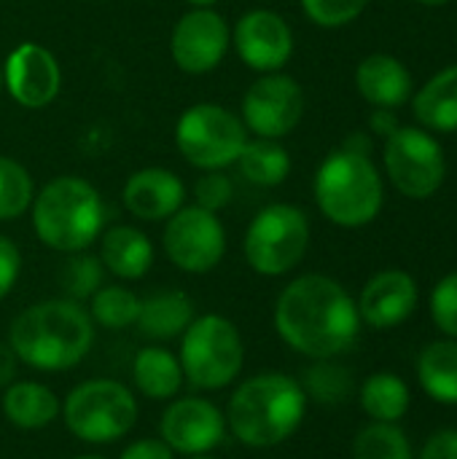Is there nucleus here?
Here are the masks:
<instances>
[{"label": "nucleus", "mask_w": 457, "mask_h": 459, "mask_svg": "<svg viewBox=\"0 0 457 459\" xmlns=\"http://www.w3.org/2000/svg\"><path fill=\"white\" fill-rule=\"evenodd\" d=\"M277 336L312 360H329L350 350L361 331L356 299L326 274L291 280L275 304Z\"/></svg>", "instance_id": "nucleus-1"}, {"label": "nucleus", "mask_w": 457, "mask_h": 459, "mask_svg": "<svg viewBox=\"0 0 457 459\" xmlns=\"http://www.w3.org/2000/svg\"><path fill=\"white\" fill-rule=\"evenodd\" d=\"M8 344L35 371H67L94 347V320L78 301H38L13 317Z\"/></svg>", "instance_id": "nucleus-2"}, {"label": "nucleus", "mask_w": 457, "mask_h": 459, "mask_svg": "<svg viewBox=\"0 0 457 459\" xmlns=\"http://www.w3.org/2000/svg\"><path fill=\"white\" fill-rule=\"evenodd\" d=\"M307 395L302 382L280 371L256 374L232 393L226 406L229 433L248 449H275L304 422Z\"/></svg>", "instance_id": "nucleus-3"}, {"label": "nucleus", "mask_w": 457, "mask_h": 459, "mask_svg": "<svg viewBox=\"0 0 457 459\" xmlns=\"http://www.w3.org/2000/svg\"><path fill=\"white\" fill-rule=\"evenodd\" d=\"M30 215L35 237L46 247L67 255L89 250L105 231L102 196L78 175H59L38 188Z\"/></svg>", "instance_id": "nucleus-4"}, {"label": "nucleus", "mask_w": 457, "mask_h": 459, "mask_svg": "<svg viewBox=\"0 0 457 459\" xmlns=\"http://www.w3.org/2000/svg\"><path fill=\"white\" fill-rule=\"evenodd\" d=\"M312 196L321 215L339 229H364L385 207V180L372 156L334 148L315 169Z\"/></svg>", "instance_id": "nucleus-5"}, {"label": "nucleus", "mask_w": 457, "mask_h": 459, "mask_svg": "<svg viewBox=\"0 0 457 459\" xmlns=\"http://www.w3.org/2000/svg\"><path fill=\"white\" fill-rule=\"evenodd\" d=\"M178 360L191 387L202 393L224 390L245 366L242 333L224 315H199L180 336Z\"/></svg>", "instance_id": "nucleus-6"}, {"label": "nucleus", "mask_w": 457, "mask_h": 459, "mask_svg": "<svg viewBox=\"0 0 457 459\" xmlns=\"http://www.w3.org/2000/svg\"><path fill=\"white\" fill-rule=\"evenodd\" d=\"M59 417L73 438L105 446L132 433L137 425V398L116 379H89L67 393Z\"/></svg>", "instance_id": "nucleus-7"}, {"label": "nucleus", "mask_w": 457, "mask_h": 459, "mask_svg": "<svg viewBox=\"0 0 457 459\" xmlns=\"http://www.w3.org/2000/svg\"><path fill=\"white\" fill-rule=\"evenodd\" d=\"M310 247V218L302 207L275 202L261 207L245 229L242 253L248 266L261 277L294 272Z\"/></svg>", "instance_id": "nucleus-8"}, {"label": "nucleus", "mask_w": 457, "mask_h": 459, "mask_svg": "<svg viewBox=\"0 0 457 459\" xmlns=\"http://www.w3.org/2000/svg\"><path fill=\"white\" fill-rule=\"evenodd\" d=\"M245 143L248 129L242 118L218 102H197L186 108L175 124V145L180 156L202 172L237 164Z\"/></svg>", "instance_id": "nucleus-9"}, {"label": "nucleus", "mask_w": 457, "mask_h": 459, "mask_svg": "<svg viewBox=\"0 0 457 459\" xmlns=\"http://www.w3.org/2000/svg\"><path fill=\"white\" fill-rule=\"evenodd\" d=\"M382 167L393 188L412 202L436 196L447 180L442 143L434 132L417 124H401L388 140H382Z\"/></svg>", "instance_id": "nucleus-10"}, {"label": "nucleus", "mask_w": 457, "mask_h": 459, "mask_svg": "<svg viewBox=\"0 0 457 459\" xmlns=\"http://www.w3.org/2000/svg\"><path fill=\"white\" fill-rule=\"evenodd\" d=\"M162 247L170 264L186 274H207L226 255V229L218 212L183 204L164 221Z\"/></svg>", "instance_id": "nucleus-11"}, {"label": "nucleus", "mask_w": 457, "mask_h": 459, "mask_svg": "<svg viewBox=\"0 0 457 459\" xmlns=\"http://www.w3.org/2000/svg\"><path fill=\"white\" fill-rule=\"evenodd\" d=\"M240 118L248 134L283 140L304 118V89L283 70L261 73L242 97Z\"/></svg>", "instance_id": "nucleus-12"}, {"label": "nucleus", "mask_w": 457, "mask_h": 459, "mask_svg": "<svg viewBox=\"0 0 457 459\" xmlns=\"http://www.w3.org/2000/svg\"><path fill=\"white\" fill-rule=\"evenodd\" d=\"M232 48V27L215 8L186 11L170 35V54L178 70L189 75L213 73Z\"/></svg>", "instance_id": "nucleus-13"}, {"label": "nucleus", "mask_w": 457, "mask_h": 459, "mask_svg": "<svg viewBox=\"0 0 457 459\" xmlns=\"http://www.w3.org/2000/svg\"><path fill=\"white\" fill-rule=\"evenodd\" d=\"M232 46L242 65L261 73L283 70L294 56V30L272 8H250L232 27Z\"/></svg>", "instance_id": "nucleus-14"}, {"label": "nucleus", "mask_w": 457, "mask_h": 459, "mask_svg": "<svg viewBox=\"0 0 457 459\" xmlns=\"http://www.w3.org/2000/svg\"><path fill=\"white\" fill-rule=\"evenodd\" d=\"M226 417L207 398L172 401L159 422V438L183 457L210 455L226 438Z\"/></svg>", "instance_id": "nucleus-15"}, {"label": "nucleus", "mask_w": 457, "mask_h": 459, "mask_svg": "<svg viewBox=\"0 0 457 459\" xmlns=\"http://www.w3.org/2000/svg\"><path fill=\"white\" fill-rule=\"evenodd\" d=\"M3 89L16 105L40 110L57 100L62 89V67L46 46L24 40L11 48L3 62Z\"/></svg>", "instance_id": "nucleus-16"}, {"label": "nucleus", "mask_w": 457, "mask_h": 459, "mask_svg": "<svg viewBox=\"0 0 457 459\" xmlns=\"http://www.w3.org/2000/svg\"><path fill=\"white\" fill-rule=\"evenodd\" d=\"M420 301V288L415 277L404 269L377 272L358 296L361 323L372 328H396L407 323Z\"/></svg>", "instance_id": "nucleus-17"}, {"label": "nucleus", "mask_w": 457, "mask_h": 459, "mask_svg": "<svg viewBox=\"0 0 457 459\" xmlns=\"http://www.w3.org/2000/svg\"><path fill=\"white\" fill-rule=\"evenodd\" d=\"M121 202L137 221L159 223L186 204V186L167 167H143L127 178Z\"/></svg>", "instance_id": "nucleus-18"}, {"label": "nucleus", "mask_w": 457, "mask_h": 459, "mask_svg": "<svg viewBox=\"0 0 457 459\" xmlns=\"http://www.w3.org/2000/svg\"><path fill=\"white\" fill-rule=\"evenodd\" d=\"M356 89L372 108H393L399 110L415 94L412 70L404 59L377 51L358 62L356 67Z\"/></svg>", "instance_id": "nucleus-19"}, {"label": "nucleus", "mask_w": 457, "mask_h": 459, "mask_svg": "<svg viewBox=\"0 0 457 459\" xmlns=\"http://www.w3.org/2000/svg\"><path fill=\"white\" fill-rule=\"evenodd\" d=\"M412 116L417 126L434 134H455L457 132V65H450L434 73L420 89L412 94Z\"/></svg>", "instance_id": "nucleus-20"}, {"label": "nucleus", "mask_w": 457, "mask_h": 459, "mask_svg": "<svg viewBox=\"0 0 457 459\" xmlns=\"http://www.w3.org/2000/svg\"><path fill=\"white\" fill-rule=\"evenodd\" d=\"M100 261L119 280H143L154 266V245L135 226H110L100 234Z\"/></svg>", "instance_id": "nucleus-21"}, {"label": "nucleus", "mask_w": 457, "mask_h": 459, "mask_svg": "<svg viewBox=\"0 0 457 459\" xmlns=\"http://www.w3.org/2000/svg\"><path fill=\"white\" fill-rule=\"evenodd\" d=\"M194 317V301L183 290H159L148 299H140V315L135 325L148 342H172L183 336Z\"/></svg>", "instance_id": "nucleus-22"}, {"label": "nucleus", "mask_w": 457, "mask_h": 459, "mask_svg": "<svg viewBox=\"0 0 457 459\" xmlns=\"http://www.w3.org/2000/svg\"><path fill=\"white\" fill-rule=\"evenodd\" d=\"M3 414L19 430H43L62 414V403L43 382L16 379L3 393Z\"/></svg>", "instance_id": "nucleus-23"}, {"label": "nucleus", "mask_w": 457, "mask_h": 459, "mask_svg": "<svg viewBox=\"0 0 457 459\" xmlns=\"http://www.w3.org/2000/svg\"><path fill=\"white\" fill-rule=\"evenodd\" d=\"M132 382L137 393L151 401H172L186 385L178 355L159 344H148L135 355Z\"/></svg>", "instance_id": "nucleus-24"}, {"label": "nucleus", "mask_w": 457, "mask_h": 459, "mask_svg": "<svg viewBox=\"0 0 457 459\" xmlns=\"http://www.w3.org/2000/svg\"><path fill=\"white\" fill-rule=\"evenodd\" d=\"M420 387L444 406H457V339L431 342L417 355Z\"/></svg>", "instance_id": "nucleus-25"}, {"label": "nucleus", "mask_w": 457, "mask_h": 459, "mask_svg": "<svg viewBox=\"0 0 457 459\" xmlns=\"http://www.w3.org/2000/svg\"><path fill=\"white\" fill-rule=\"evenodd\" d=\"M237 167L248 183L261 186V188H275L288 180L294 161L280 140H267V137L250 140L248 137V143L237 159Z\"/></svg>", "instance_id": "nucleus-26"}, {"label": "nucleus", "mask_w": 457, "mask_h": 459, "mask_svg": "<svg viewBox=\"0 0 457 459\" xmlns=\"http://www.w3.org/2000/svg\"><path fill=\"white\" fill-rule=\"evenodd\" d=\"M361 409L374 420V422H391L396 425L407 411H409V387L401 377L391 371L372 374L358 393Z\"/></svg>", "instance_id": "nucleus-27"}, {"label": "nucleus", "mask_w": 457, "mask_h": 459, "mask_svg": "<svg viewBox=\"0 0 457 459\" xmlns=\"http://www.w3.org/2000/svg\"><path fill=\"white\" fill-rule=\"evenodd\" d=\"M140 315V296H135L124 285H102L89 299V317L110 331H121L135 325Z\"/></svg>", "instance_id": "nucleus-28"}, {"label": "nucleus", "mask_w": 457, "mask_h": 459, "mask_svg": "<svg viewBox=\"0 0 457 459\" xmlns=\"http://www.w3.org/2000/svg\"><path fill=\"white\" fill-rule=\"evenodd\" d=\"M353 459H415L407 433L391 422H372L353 441Z\"/></svg>", "instance_id": "nucleus-29"}, {"label": "nucleus", "mask_w": 457, "mask_h": 459, "mask_svg": "<svg viewBox=\"0 0 457 459\" xmlns=\"http://www.w3.org/2000/svg\"><path fill=\"white\" fill-rule=\"evenodd\" d=\"M302 387H304L307 401L312 398L315 403L337 406V403H345L353 395V377H350V371L345 366L331 363V358L329 360H315V366L307 368Z\"/></svg>", "instance_id": "nucleus-30"}, {"label": "nucleus", "mask_w": 457, "mask_h": 459, "mask_svg": "<svg viewBox=\"0 0 457 459\" xmlns=\"http://www.w3.org/2000/svg\"><path fill=\"white\" fill-rule=\"evenodd\" d=\"M35 196L32 175L24 164L0 153V221L22 218Z\"/></svg>", "instance_id": "nucleus-31"}, {"label": "nucleus", "mask_w": 457, "mask_h": 459, "mask_svg": "<svg viewBox=\"0 0 457 459\" xmlns=\"http://www.w3.org/2000/svg\"><path fill=\"white\" fill-rule=\"evenodd\" d=\"M102 280H105V266L100 255H92L86 250L70 253V258L65 261L59 272V285L65 290V299L78 301V304L92 299L102 288Z\"/></svg>", "instance_id": "nucleus-32"}, {"label": "nucleus", "mask_w": 457, "mask_h": 459, "mask_svg": "<svg viewBox=\"0 0 457 459\" xmlns=\"http://www.w3.org/2000/svg\"><path fill=\"white\" fill-rule=\"evenodd\" d=\"M304 16L323 30H339L353 24L369 5V0H299Z\"/></svg>", "instance_id": "nucleus-33"}, {"label": "nucleus", "mask_w": 457, "mask_h": 459, "mask_svg": "<svg viewBox=\"0 0 457 459\" xmlns=\"http://www.w3.org/2000/svg\"><path fill=\"white\" fill-rule=\"evenodd\" d=\"M431 317L436 328L447 336L457 339V272L444 274L431 290Z\"/></svg>", "instance_id": "nucleus-34"}, {"label": "nucleus", "mask_w": 457, "mask_h": 459, "mask_svg": "<svg viewBox=\"0 0 457 459\" xmlns=\"http://www.w3.org/2000/svg\"><path fill=\"white\" fill-rule=\"evenodd\" d=\"M232 196H234V183L224 169L202 172L194 180V204L202 207V210L218 212L232 202Z\"/></svg>", "instance_id": "nucleus-35"}, {"label": "nucleus", "mask_w": 457, "mask_h": 459, "mask_svg": "<svg viewBox=\"0 0 457 459\" xmlns=\"http://www.w3.org/2000/svg\"><path fill=\"white\" fill-rule=\"evenodd\" d=\"M22 274V253L19 247L0 234V301L13 290Z\"/></svg>", "instance_id": "nucleus-36"}, {"label": "nucleus", "mask_w": 457, "mask_h": 459, "mask_svg": "<svg viewBox=\"0 0 457 459\" xmlns=\"http://www.w3.org/2000/svg\"><path fill=\"white\" fill-rule=\"evenodd\" d=\"M119 459H175V452L162 438H140L129 444Z\"/></svg>", "instance_id": "nucleus-37"}, {"label": "nucleus", "mask_w": 457, "mask_h": 459, "mask_svg": "<svg viewBox=\"0 0 457 459\" xmlns=\"http://www.w3.org/2000/svg\"><path fill=\"white\" fill-rule=\"evenodd\" d=\"M420 459H457V430H439L423 446Z\"/></svg>", "instance_id": "nucleus-38"}, {"label": "nucleus", "mask_w": 457, "mask_h": 459, "mask_svg": "<svg viewBox=\"0 0 457 459\" xmlns=\"http://www.w3.org/2000/svg\"><path fill=\"white\" fill-rule=\"evenodd\" d=\"M399 126H401V121H399V113H396L393 108H374L372 116H369V129H372V134H377V137H382V140H388Z\"/></svg>", "instance_id": "nucleus-39"}, {"label": "nucleus", "mask_w": 457, "mask_h": 459, "mask_svg": "<svg viewBox=\"0 0 457 459\" xmlns=\"http://www.w3.org/2000/svg\"><path fill=\"white\" fill-rule=\"evenodd\" d=\"M16 374H19V358L16 352L11 350V344H0V390H5L8 385L16 382Z\"/></svg>", "instance_id": "nucleus-40"}, {"label": "nucleus", "mask_w": 457, "mask_h": 459, "mask_svg": "<svg viewBox=\"0 0 457 459\" xmlns=\"http://www.w3.org/2000/svg\"><path fill=\"white\" fill-rule=\"evenodd\" d=\"M342 148H347V151H356V153H366V156H372V148H374V143H372V137H369L366 132H353V134H347V137H345Z\"/></svg>", "instance_id": "nucleus-41"}, {"label": "nucleus", "mask_w": 457, "mask_h": 459, "mask_svg": "<svg viewBox=\"0 0 457 459\" xmlns=\"http://www.w3.org/2000/svg\"><path fill=\"white\" fill-rule=\"evenodd\" d=\"M186 3H189L191 8H213L218 0H186Z\"/></svg>", "instance_id": "nucleus-42"}, {"label": "nucleus", "mask_w": 457, "mask_h": 459, "mask_svg": "<svg viewBox=\"0 0 457 459\" xmlns=\"http://www.w3.org/2000/svg\"><path fill=\"white\" fill-rule=\"evenodd\" d=\"M415 3H420V5H426V8H442V5H447V3H453V0H415Z\"/></svg>", "instance_id": "nucleus-43"}, {"label": "nucleus", "mask_w": 457, "mask_h": 459, "mask_svg": "<svg viewBox=\"0 0 457 459\" xmlns=\"http://www.w3.org/2000/svg\"><path fill=\"white\" fill-rule=\"evenodd\" d=\"M73 459H108V457H102V455H81V457H73Z\"/></svg>", "instance_id": "nucleus-44"}, {"label": "nucleus", "mask_w": 457, "mask_h": 459, "mask_svg": "<svg viewBox=\"0 0 457 459\" xmlns=\"http://www.w3.org/2000/svg\"><path fill=\"white\" fill-rule=\"evenodd\" d=\"M186 459H215L213 455H197V457H186Z\"/></svg>", "instance_id": "nucleus-45"}, {"label": "nucleus", "mask_w": 457, "mask_h": 459, "mask_svg": "<svg viewBox=\"0 0 457 459\" xmlns=\"http://www.w3.org/2000/svg\"><path fill=\"white\" fill-rule=\"evenodd\" d=\"M0 89H3V65H0Z\"/></svg>", "instance_id": "nucleus-46"}]
</instances>
